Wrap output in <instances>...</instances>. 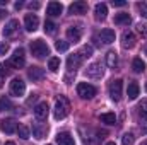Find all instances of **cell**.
Instances as JSON below:
<instances>
[{
	"mask_svg": "<svg viewBox=\"0 0 147 145\" xmlns=\"http://www.w3.org/2000/svg\"><path fill=\"white\" fill-rule=\"evenodd\" d=\"M70 113V103L65 96H60L55 103V118L57 119H63L67 114Z\"/></svg>",
	"mask_w": 147,
	"mask_h": 145,
	"instance_id": "obj_1",
	"label": "cell"
},
{
	"mask_svg": "<svg viewBox=\"0 0 147 145\" xmlns=\"http://www.w3.org/2000/svg\"><path fill=\"white\" fill-rule=\"evenodd\" d=\"M29 48H31V53H33L36 58H45L46 55H50V48H48V44H46L45 41H41V39H34V41H31Z\"/></svg>",
	"mask_w": 147,
	"mask_h": 145,
	"instance_id": "obj_2",
	"label": "cell"
},
{
	"mask_svg": "<svg viewBox=\"0 0 147 145\" xmlns=\"http://www.w3.org/2000/svg\"><path fill=\"white\" fill-rule=\"evenodd\" d=\"M96 87L94 85H91V84H86V82H80L79 85H77V94L82 97V99H92L94 96H96Z\"/></svg>",
	"mask_w": 147,
	"mask_h": 145,
	"instance_id": "obj_3",
	"label": "cell"
},
{
	"mask_svg": "<svg viewBox=\"0 0 147 145\" xmlns=\"http://www.w3.org/2000/svg\"><path fill=\"white\" fill-rule=\"evenodd\" d=\"M121 92H123V80L120 79H115L110 82V96L113 101H120L121 99Z\"/></svg>",
	"mask_w": 147,
	"mask_h": 145,
	"instance_id": "obj_4",
	"label": "cell"
},
{
	"mask_svg": "<svg viewBox=\"0 0 147 145\" xmlns=\"http://www.w3.org/2000/svg\"><path fill=\"white\" fill-rule=\"evenodd\" d=\"M10 65L16 67V68H22L26 65V56H24V50L22 48H17L14 51V55L10 56Z\"/></svg>",
	"mask_w": 147,
	"mask_h": 145,
	"instance_id": "obj_5",
	"label": "cell"
},
{
	"mask_svg": "<svg viewBox=\"0 0 147 145\" xmlns=\"http://www.w3.org/2000/svg\"><path fill=\"white\" fill-rule=\"evenodd\" d=\"M24 92H26V84H24V80L22 79H14L12 82H10V94L12 96H24Z\"/></svg>",
	"mask_w": 147,
	"mask_h": 145,
	"instance_id": "obj_6",
	"label": "cell"
},
{
	"mask_svg": "<svg viewBox=\"0 0 147 145\" xmlns=\"http://www.w3.org/2000/svg\"><path fill=\"white\" fill-rule=\"evenodd\" d=\"M82 55L80 53H74L70 55L69 58H67V68H69V72H75L80 65H82Z\"/></svg>",
	"mask_w": 147,
	"mask_h": 145,
	"instance_id": "obj_7",
	"label": "cell"
},
{
	"mask_svg": "<svg viewBox=\"0 0 147 145\" xmlns=\"http://www.w3.org/2000/svg\"><path fill=\"white\" fill-rule=\"evenodd\" d=\"M0 130L3 132V133H16L17 132V123H16V119H12V118H7V119H0Z\"/></svg>",
	"mask_w": 147,
	"mask_h": 145,
	"instance_id": "obj_8",
	"label": "cell"
},
{
	"mask_svg": "<svg viewBox=\"0 0 147 145\" xmlns=\"http://www.w3.org/2000/svg\"><path fill=\"white\" fill-rule=\"evenodd\" d=\"M24 26H26V29H28L29 33L36 31L38 26H39V19H38L36 14H28L26 19H24Z\"/></svg>",
	"mask_w": 147,
	"mask_h": 145,
	"instance_id": "obj_9",
	"label": "cell"
},
{
	"mask_svg": "<svg viewBox=\"0 0 147 145\" xmlns=\"http://www.w3.org/2000/svg\"><path fill=\"white\" fill-rule=\"evenodd\" d=\"M96 39H99V43H103V44H111L115 41V31L113 29H103Z\"/></svg>",
	"mask_w": 147,
	"mask_h": 145,
	"instance_id": "obj_10",
	"label": "cell"
},
{
	"mask_svg": "<svg viewBox=\"0 0 147 145\" xmlns=\"http://www.w3.org/2000/svg\"><path fill=\"white\" fill-rule=\"evenodd\" d=\"M69 12L70 14H86L87 12V2H84V0L74 2L72 5L69 7Z\"/></svg>",
	"mask_w": 147,
	"mask_h": 145,
	"instance_id": "obj_11",
	"label": "cell"
},
{
	"mask_svg": "<svg viewBox=\"0 0 147 145\" xmlns=\"http://www.w3.org/2000/svg\"><path fill=\"white\" fill-rule=\"evenodd\" d=\"M62 10H63V7H62V3H58V2H50L48 7H46V14H48L50 17H57V15H60Z\"/></svg>",
	"mask_w": 147,
	"mask_h": 145,
	"instance_id": "obj_12",
	"label": "cell"
},
{
	"mask_svg": "<svg viewBox=\"0 0 147 145\" xmlns=\"http://www.w3.org/2000/svg\"><path fill=\"white\" fill-rule=\"evenodd\" d=\"M121 44H123V48H127V50L135 46V36H134L132 31H125V33L121 34Z\"/></svg>",
	"mask_w": 147,
	"mask_h": 145,
	"instance_id": "obj_13",
	"label": "cell"
},
{
	"mask_svg": "<svg viewBox=\"0 0 147 145\" xmlns=\"http://www.w3.org/2000/svg\"><path fill=\"white\" fill-rule=\"evenodd\" d=\"M34 114L39 121H45L48 118V104L46 103H39L36 108H34Z\"/></svg>",
	"mask_w": 147,
	"mask_h": 145,
	"instance_id": "obj_14",
	"label": "cell"
},
{
	"mask_svg": "<svg viewBox=\"0 0 147 145\" xmlns=\"http://www.w3.org/2000/svg\"><path fill=\"white\" fill-rule=\"evenodd\" d=\"M87 77H91V79H101L103 77V68H101V65H98V63H92V65H89L87 67Z\"/></svg>",
	"mask_w": 147,
	"mask_h": 145,
	"instance_id": "obj_15",
	"label": "cell"
},
{
	"mask_svg": "<svg viewBox=\"0 0 147 145\" xmlns=\"http://www.w3.org/2000/svg\"><path fill=\"white\" fill-rule=\"evenodd\" d=\"M106 14H108L106 3H96V7H94V15H96V19H98V21H105V19H106Z\"/></svg>",
	"mask_w": 147,
	"mask_h": 145,
	"instance_id": "obj_16",
	"label": "cell"
},
{
	"mask_svg": "<svg viewBox=\"0 0 147 145\" xmlns=\"http://www.w3.org/2000/svg\"><path fill=\"white\" fill-rule=\"evenodd\" d=\"M57 144L58 145H75L74 144V137L67 132H62L57 135Z\"/></svg>",
	"mask_w": 147,
	"mask_h": 145,
	"instance_id": "obj_17",
	"label": "cell"
},
{
	"mask_svg": "<svg viewBox=\"0 0 147 145\" xmlns=\"http://www.w3.org/2000/svg\"><path fill=\"white\" fill-rule=\"evenodd\" d=\"M28 75H29V79H31L33 82H38V80H41V79L45 77V70L39 68V67H31L29 72H28Z\"/></svg>",
	"mask_w": 147,
	"mask_h": 145,
	"instance_id": "obj_18",
	"label": "cell"
},
{
	"mask_svg": "<svg viewBox=\"0 0 147 145\" xmlns=\"http://www.w3.org/2000/svg\"><path fill=\"white\" fill-rule=\"evenodd\" d=\"M67 38H69V41H72V43L80 41V29H79L77 26H70V28L67 29Z\"/></svg>",
	"mask_w": 147,
	"mask_h": 145,
	"instance_id": "obj_19",
	"label": "cell"
},
{
	"mask_svg": "<svg viewBox=\"0 0 147 145\" xmlns=\"http://www.w3.org/2000/svg\"><path fill=\"white\" fill-rule=\"evenodd\" d=\"M17 28H19V21L12 19V21H9L7 26L3 28V34H5V36H12V34L17 31Z\"/></svg>",
	"mask_w": 147,
	"mask_h": 145,
	"instance_id": "obj_20",
	"label": "cell"
},
{
	"mask_svg": "<svg viewBox=\"0 0 147 145\" xmlns=\"http://www.w3.org/2000/svg\"><path fill=\"white\" fill-rule=\"evenodd\" d=\"M33 135L36 137L38 140L45 138V135H46V126L41 125V123H34V125H33Z\"/></svg>",
	"mask_w": 147,
	"mask_h": 145,
	"instance_id": "obj_21",
	"label": "cell"
},
{
	"mask_svg": "<svg viewBox=\"0 0 147 145\" xmlns=\"http://www.w3.org/2000/svg\"><path fill=\"white\" fill-rule=\"evenodd\" d=\"M139 84L137 82H130L128 84V89H127V94H128V99H137L139 96Z\"/></svg>",
	"mask_w": 147,
	"mask_h": 145,
	"instance_id": "obj_22",
	"label": "cell"
},
{
	"mask_svg": "<svg viewBox=\"0 0 147 145\" xmlns=\"http://www.w3.org/2000/svg\"><path fill=\"white\" fill-rule=\"evenodd\" d=\"M130 15L128 14H116L115 15V24H118V26H128L130 24Z\"/></svg>",
	"mask_w": 147,
	"mask_h": 145,
	"instance_id": "obj_23",
	"label": "cell"
},
{
	"mask_svg": "<svg viewBox=\"0 0 147 145\" xmlns=\"http://www.w3.org/2000/svg\"><path fill=\"white\" fill-rule=\"evenodd\" d=\"M99 119H101V123H106V125H115V123H116L115 113H103V114L99 116Z\"/></svg>",
	"mask_w": 147,
	"mask_h": 145,
	"instance_id": "obj_24",
	"label": "cell"
},
{
	"mask_svg": "<svg viewBox=\"0 0 147 145\" xmlns=\"http://www.w3.org/2000/svg\"><path fill=\"white\" fill-rule=\"evenodd\" d=\"M106 63H108V67H111V68H115L118 65V55L115 51H108L106 53Z\"/></svg>",
	"mask_w": 147,
	"mask_h": 145,
	"instance_id": "obj_25",
	"label": "cell"
},
{
	"mask_svg": "<svg viewBox=\"0 0 147 145\" xmlns=\"http://www.w3.org/2000/svg\"><path fill=\"white\" fill-rule=\"evenodd\" d=\"M132 68H134L135 73H140V72L146 70V63L142 62V58H135V60L132 62Z\"/></svg>",
	"mask_w": 147,
	"mask_h": 145,
	"instance_id": "obj_26",
	"label": "cell"
},
{
	"mask_svg": "<svg viewBox=\"0 0 147 145\" xmlns=\"http://www.w3.org/2000/svg\"><path fill=\"white\" fill-rule=\"evenodd\" d=\"M10 109H14V104L10 103V99L0 97V113H2V111H10Z\"/></svg>",
	"mask_w": 147,
	"mask_h": 145,
	"instance_id": "obj_27",
	"label": "cell"
},
{
	"mask_svg": "<svg viewBox=\"0 0 147 145\" xmlns=\"http://www.w3.org/2000/svg\"><path fill=\"white\" fill-rule=\"evenodd\" d=\"M48 68H50L51 72H57V70L60 68V58H57V56L50 58V60H48Z\"/></svg>",
	"mask_w": 147,
	"mask_h": 145,
	"instance_id": "obj_28",
	"label": "cell"
},
{
	"mask_svg": "<svg viewBox=\"0 0 147 145\" xmlns=\"http://www.w3.org/2000/svg\"><path fill=\"white\" fill-rule=\"evenodd\" d=\"M17 135H19L22 140H28V138H29V130H28V126L19 125V126H17Z\"/></svg>",
	"mask_w": 147,
	"mask_h": 145,
	"instance_id": "obj_29",
	"label": "cell"
},
{
	"mask_svg": "<svg viewBox=\"0 0 147 145\" xmlns=\"http://www.w3.org/2000/svg\"><path fill=\"white\" fill-rule=\"evenodd\" d=\"M139 116H142V118H147V99H142L140 103H139Z\"/></svg>",
	"mask_w": 147,
	"mask_h": 145,
	"instance_id": "obj_30",
	"label": "cell"
},
{
	"mask_svg": "<svg viewBox=\"0 0 147 145\" xmlns=\"http://www.w3.org/2000/svg\"><path fill=\"white\" fill-rule=\"evenodd\" d=\"M45 31H46L48 34H55V33H57V24L51 22V21H46V22H45Z\"/></svg>",
	"mask_w": 147,
	"mask_h": 145,
	"instance_id": "obj_31",
	"label": "cell"
},
{
	"mask_svg": "<svg viewBox=\"0 0 147 145\" xmlns=\"http://www.w3.org/2000/svg\"><path fill=\"white\" fill-rule=\"evenodd\" d=\"M134 140H135V137L132 133H125L121 138V145H134Z\"/></svg>",
	"mask_w": 147,
	"mask_h": 145,
	"instance_id": "obj_32",
	"label": "cell"
},
{
	"mask_svg": "<svg viewBox=\"0 0 147 145\" xmlns=\"http://www.w3.org/2000/svg\"><path fill=\"white\" fill-rule=\"evenodd\" d=\"M55 48H57L58 51H67V50H69V43H67V41L58 39V41L55 43Z\"/></svg>",
	"mask_w": 147,
	"mask_h": 145,
	"instance_id": "obj_33",
	"label": "cell"
},
{
	"mask_svg": "<svg viewBox=\"0 0 147 145\" xmlns=\"http://www.w3.org/2000/svg\"><path fill=\"white\" fill-rule=\"evenodd\" d=\"M80 55H82V58L91 56V55H92V48H91V46H84V48L80 50Z\"/></svg>",
	"mask_w": 147,
	"mask_h": 145,
	"instance_id": "obj_34",
	"label": "cell"
},
{
	"mask_svg": "<svg viewBox=\"0 0 147 145\" xmlns=\"http://www.w3.org/2000/svg\"><path fill=\"white\" fill-rule=\"evenodd\" d=\"M7 73H9V70H5L3 65H0V89H2V85H3V79H5Z\"/></svg>",
	"mask_w": 147,
	"mask_h": 145,
	"instance_id": "obj_35",
	"label": "cell"
},
{
	"mask_svg": "<svg viewBox=\"0 0 147 145\" xmlns=\"http://www.w3.org/2000/svg\"><path fill=\"white\" fill-rule=\"evenodd\" d=\"M137 29H139V33H140L142 38H147V24H139Z\"/></svg>",
	"mask_w": 147,
	"mask_h": 145,
	"instance_id": "obj_36",
	"label": "cell"
},
{
	"mask_svg": "<svg viewBox=\"0 0 147 145\" xmlns=\"http://www.w3.org/2000/svg\"><path fill=\"white\" fill-rule=\"evenodd\" d=\"M137 7H139V10H140V15L147 19V3H139Z\"/></svg>",
	"mask_w": 147,
	"mask_h": 145,
	"instance_id": "obj_37",
	"label": "cell"
},
{
	"mask_svg": "<svg viewBox=\"0 0 147 145\" xmlns=\"http://www.w3.org/2000/svg\"><path fill=\"white\" fill-rule=\"evenodd\" d=\"M7 51H9V44L7 43H2L0 44V55H5Z\"/></svg>",
	"mask_w": 147,
	"mask_h": 145,
	"instance_id": "obj_38",
	"label": "cell"
},
{
	"mask_svg": "<svg viewBox=\"0 0 147 145\" xmlns=\"http://www.w3.org/2000/svg\"><path fill=\"white\" fill-rule=\"evenodd\" d=\"M113 5H115V7H123V5H127V2H123V0H116V2H115V0H113Z\"/></svg>",
	"mask_w": 147,
	"mask_h": 145,
	"instance_id": "obj_39",
	"label": "cell"
},
{
	"mask_svg": "<svg viewBox=\"0 0 147 145\" xmlns=\"http://www.w3.org/2000/svg\"><path fill=\"white\" fill-rule=\"evenodd\" d=\"M29 7H31V9H39V3H38V2H31Z\"/></svg>",
	"mask_w": 147,
	"mask_h": 145,
	"instance_id": "obj_40",
	"label": "cell"
},
{
	"mask_svg": "<svg viewBox=\"0 0 147 145\" xmlns=\"http://www.w3.org/2000/svg\"><path fill=\"white\" fill-rule=\"evenodd\" d=\"M22 5H24V3H22V2H16V9H17V10H19V9H21V7H22Z\"/></svg>",
	"mask_w": 147,
	"mask_h": 145,
	"instance_id": "obj_41",
	"label": "cell"
},
{
	"mask_svg": "<svg viewBox=\"0 0 147 145\" xmlns=\"http://www.w3.org/2000/svg\"><path fill=\"white\" fill-rule=\"evenodd\" d=\"M5 14H7V12H5L3 9H0V19H3V17H5Z\"/></svg>",
	"mask_w": 147,
	"mask_h": 145,
	"instance_id": "obj_42",
	"label": "cell"
},
{
	"mask_svg": "<svg viewBox=\"0 0 147 145\" xmlns=\"http://www.w3.org/2000/svg\"><path fill=\"white\" fill-rule=\"evenodd\" d=\"M0 5H7V0H0Z\"/></svg>",
	"mask_w": 147,
	"mask_h": 145,
	"instance_id": "obj_43",
	"label": "cell"
},
{
	"mask_svg": "<svg viewBox=\"0 0 147 145\" xmlns=\"http://www.w3.org/2000/svg\"><path fill=\"white\" fill-rule=\"evenodd\" d=\"M5 145H16V144H14V142H7Z\"/></svg>",
	"mask_w": 147,
	"mask_h": 145,
	"instance_id": "obj_44",
	"label": "cell"
},
{
	"mask_svg": "<svg viewBox=\"0 0 147 145\" xmlns=\"http://www.w3.org/2000/svg\"><path fill=\"white\" fill-rule=\"evenodd\" d=\"M106 145H115V142H108V144H106Z\"/></svg>",
	"mask_w": 147,
	"mask_h": 145,
	"instance_id": "obj_45",
	"label": "cell"
},
{
	"mask_svg": "<svg viewBox=\"0 0 147 145\" xmlns=\"http://www.w3.org/2000/svg\"><path fill=\"white\" fill-rule=\"evenodd\" d=\"M142 145H147V140H144V142H142Z\"/></svg>",
	"mask_w": 147,
	"mask_h": 145,
	"instance_id": "obj_46",
	"label": "cell"
},
{
	"mask_svg": "<svg viewBox=\"0 0 147 145\" xmlns=\"http://www.w3.org/2000/svg\"><path fill=\"white\" fill-rule=\"evenodd\" d=\"M144 51H146V55H147V46H146V48H144Z\"/></svg>",
	"mask_w": 147,
	"mask_h": 145,
	"instance_id": "obj_47",
	"label": "cell"
},
{
	"mask_svg": "<svg viewBox=\"0 0 147 145\" xmlns=\"http://www.w3.org/2000/svg\"><path fill=\"white\" fill-rule=\"evenodd\" d=\"M146 91H147V82H146Z\"/></svg>",
	"mask_w": 147,
	"mask_h": 145,
	"instance_id": "obj_48",
	"label": "cell"
}]
</instances>
